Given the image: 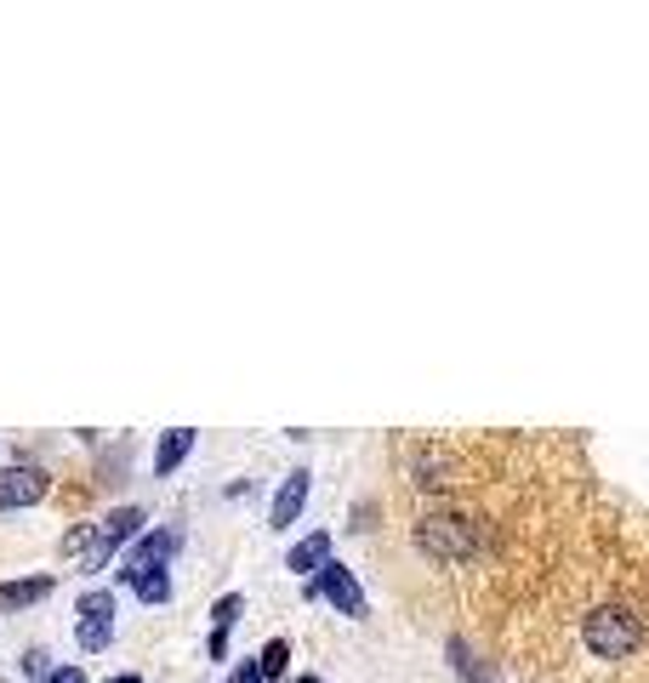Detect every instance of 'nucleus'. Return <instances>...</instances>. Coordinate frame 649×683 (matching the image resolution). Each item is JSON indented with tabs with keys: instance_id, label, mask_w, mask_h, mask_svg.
Instances as JSON below:
<instances>
[{
	"instance_id": "nucleus-4",
	"label": "nucleus",
	"mask_w": 649,
	"mask_h": 683,
	"mask_svg": "<svg viewBox=\"0 0 649 683\" xmlns=\"http://www.w3.org/2000/svg\"><path fill=\"white\" fill-rule=\"evenodd\" d=\"M40 496H46V473H35V467H7V473H0V513L29 507Z\"/></svg>"
},
{
	"instance_id": "nucleus-18",
	"label": "nucleus",
	"mask_w": 649,
	"mask_h": 683,
	"mask_svg": "<svg viewBox=\"0 0 649 683\" xmlns=\"http://www.w3.org/2000/svg\"><path fill=\"white\" fill-rule=\"evenodd\" d=\"M46 683H86V672H80V666H58V672L46 677Z\"/></svg>"
},
{
	"instance_id": "nucleus-10",
	"label": "nucleus",
	"mask_w": 649,
	"mask_h": 683,
	"mask_svg": "<svg viewBox=\"0 0 649 683\" xmlns=\"http://www.w3.org/2000/svg\"><path fill=\"white\" fill-rule=\"evenodd\" d=\"M188 451H194V427H171V433L160 438V451H155V473L166 478V473H171V467H177Z\"/></svg>"
},
{
	"instance_id": "nucleus-1",
	"label": "nucleus",
	"mask_w": 649,
	"mask_h": 683,
	"mask_svg": "<svg viewBox=\"0 0 649 683\" xmlns=\"http://www.w3.org/2000/svg\"><path fill=\"white\" fill-rule=\"evenodd\" d=\"M581 644L598 661H632L638 644H643V615L632 604H598L581 621Z\"/></svg>"
},
{
	"instance_id": "nucleus-3",
	"label": "nucleus",
	"mask_w": 649,
	"mask_h": 683,
	"mask_svg": "<svg viewBox=\"0 0 649 683\" xmlns=\"http://www.w3.org/2000/svg\"><path fill=\"white\" fill-rule=\"evenodd\" d=\"M308 593H325L342 615H365V593H360V581L347 575L342 564H325V570H319V581H314Z\"/></svg>"
},
{
	"instance_id": "nucleus-2",
	"label": "nucleus",
	"mask_w": 649,
	"mask_h": 683,
	"mask_svg": "<svg viewBox=\"0 0 649 683\" xmlns=\"http://www.w3.org/2000/svg\"><path fill=\"white\" fill-rule=\"evenodd\" d=\"M416 542H422V553L439 558V564H462V558L479 553V529H473L462 513H427V518L416 524Z\"/></svg>"
},
{
	"instance_id": "nucleus-11",
	"label": "nucleus",
	"mask_w": 649,
	"mask_h": 683,
	"mask_svg": "<svg viewBox=\"0 0 649 683\" xmlns=\"http://www.w3.org/2000/svg\"><path fill=\"white\" fill-rule=\"evenodd\" d=\"M285 564H291L296 575H303V570H325V564H331V535H308L303 547H291Z\"/></svg>"
},
{
	"instance_id": "nucleus-8",
	"label": "nucleus",
	"mask_w": 649,
	"mask_h": 683,
	"mask_svg": "<svg viewBox=\"0 0 649 683\" xmlns=\"http://www.w3.org/2000/svg\"><path fill=\"white\" fill-rule=\"evenodd\" d=\"M239 593H228V598H217V610H212V661H223L228 655V632H234V621H239Z\"/></svg>"
},
{
	"instance_id": "nucleus-16",
	"label": "nucleus",
	"mask_w": 649,
	"mask_h": 683,
	"mask_svg": "<svg viewBox=\"0 0 649 683\" xmlns=\"http://www.w3.org/2000/svg\"><path fill=\"white\" fill-rule=\"evenodd\" d=\"M23 672H29V677H52V672H46V655H40V650L23 655Z\"/></svg>"
},
{
	"instance_id": "nucleus-19",
	"label": "nucleus",
	"mask_w": 649,
	"mask_h": 683,
	"mask_svg": "<svg viewBox=\"0 0 649 683\" xmlns=\"http://www.w3.org/2000/svg\"><path fill=\"white\" fill-rule=\"evenodd\" d=\"M109 683H137V677H109Z\"/></svg>"
},
{
	"instance_id": "nucleus-15",
	"label": "nucleus",
	"mask_w": 649,
	"mask_h": 683,
	"mask_svg": "<svg viewBox=\"0 0 649 683\" xmlns=\"http://www.w3.org/2000/svg\"><path fill=\"white\" fill-rule=\"evenodd\" d=\"M109 632H115L109 621H80V650H104Z\"/></svg>"
},
{
	"instance_id": "nucleus-14",
	"label": "nucleus",
	"mask_w": 649,
	"mask_h": 683,
	"mask_svg": "<svg viewBox=\"0 0 649 683\" xmlns=\"http://www.w3.org/2000/svg\"><path fill=\"white\" fill-rule=\"evenodd\" d=\"M285 661H291V644H285V639H274V644L263 650V661H257V666H263V677H279V672H285Z\"/></svg>"
},
{
	"instance_id": "nucleus-5",
	"label": "nucleus",
	"mask_w": 649,
	"mask_h": 683,
	"mask_svg": "<svg viewBox=\"0 0 649 683\" xmlns=\"http://www.w3.org/2000/svg\"><path fill=\"white\" fill-rule=\"evenodd\" d=\"M171 547H177V535L171 529H155V535H142V547L120 564V581H126V587H131V581L137 575H148V570H160L166 558H171Z\"/></svg>"
},
{
	"instance_id": "nucleus-7",
	"label": "nucleus",
	"mask_w": 649,
	"mask_h": 683,
	"mask_svg": "<svg viewBox=\"0 0 649 683\" xmlns=\"http://www.w3.org/2000/svg\"><path fill=\"white\" fill-rule=\"evenodd\" d=\"M303 502H308V473L296 467V473L279 484V496H274V529H291L296 518H303Z\"/></svg>"
},
{
	"instance_id": "nucleus-13",
	"label": "nucleus",
	"mask_w": 649,
	"mask_h": 683,
	"mask_svg": "<svg viewBox=\"0 0 649 683\" xmlns=\"http://www.w3.org/2000/svg\"><path fill=\"white\" fill-rule=\"evenodd\" d=\"M80 621H115V593H86L80 598Z\"/></svg>"
},
{
	"instance_id": "nucleus-6",
	"label": "nucleus",
	"mask_w": 649,
	"mask_h": 683,
	"mask_svg": "<svg viewBox=\"0 0 649 683\" xmlns=\"http://www.w3.org/2000/svg\"><path fill=\"white\" fill-rule=\"evenodd\" d=\"M142 507H120V513H109L104 518V529H97V564H109V553L120 547V542H131V535L142 529Z\"/></svg>"
},
{
	"instance_id": "nucleus-17",
	"label": "nucleus",
	"mask_w": 649,
	"mask_h": 683,
	"mask_svg": "<svg viewBox=\"0 0 649 683\" xmlns=\"http://www.w3.org/2000/svg\"><path fill=\"white\" fill-rule=\"evenodd\" d=\"M234 683H268V677H263V666H257V661H245V666L234 672Z\"/></svg>"
},
{
	"instance_id": "nucleus-12",
	"label": "nucleus",
	"mask_w": 649,
	"mask_h": 683,
	"mask_svg": "<svg viewBox=\"0 0 649 683\" xmlns=\"http://www.w3.org/2000/svg\"><path fill=\"white\" fill-rule=\"evenodd\" d=\"M131 593H137L142 604H166V598H171V581H166V570H148V575L131 581Z\"/></svg>"
},
{
	"instance_id": "nucleus-9",
	"label": "nucleus",
	"mask_w": 649,
	"mask_h": 683,
	"mask_svg": "<svg viewBox=\"0 0 649 683\" xmlns=\"http://www.w3.org/2000/svg\"><path fill=\"white\" fill-rule=\"evenodd\" d=\"M52 593V581L35 575V581H0V610H23V604H40Z\"/></svg>"
},
{
	"instance_id": "nucleus-20",
	"label": "nucleus",
	"mask_w": 649,
	"mask_h": 683,
	"mask_svg": "<svg viewBox=\"0 0 649 683\" xmlns=\"http://www.w3.org/2000/svg\"><path fill=\"white\" fill-rule=\"evenodd\" d=\"M303 683H319V677H303Z\"/></svg>"
}]
</instances>
